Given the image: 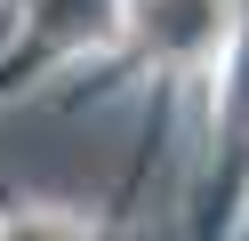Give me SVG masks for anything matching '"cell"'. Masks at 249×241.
Listing matches in <instances>:
<instances>
[{
    "mask_svg": "<svg viewBox=\"0 0 249 241\" xmlns=\"http://www.w3.org/2000/svg\"><path fill=\"white\" fill-rule=\"evenodd\" d=\"M225 40V0H145V48L169 64H193Z\"/></svg>",
    "mask_w": 249,
    "mask_h": 241,
    "instance_id": "obj_1",
    "label": "cell"
},
{
    "mask_svg": "<svg viewBox=\"0 0 249 241\" xmlns=\"http://www.w3.org/2000/svg\"><path fill=\"white\" fill-rule=\"evenodd\" d=\"M0 241H72V233H65V225H40V217H24V225H8Z\"/></svg>",
    "mask_w": 249,
    "mask_h": 241,
    "instance_id": "obj_2",
    "label": "cell"
}]
</instances>
